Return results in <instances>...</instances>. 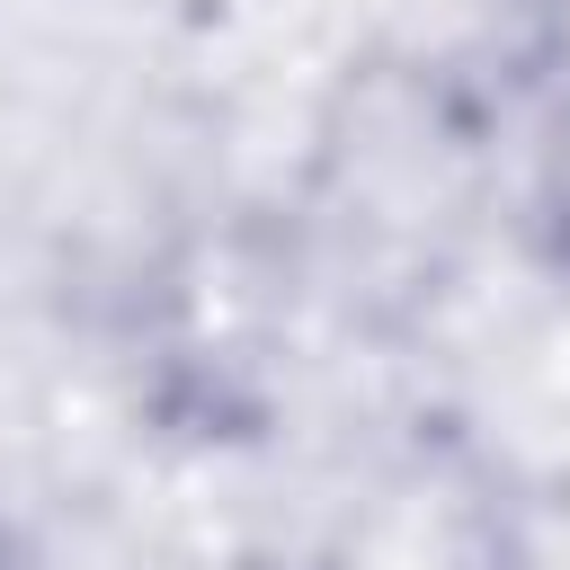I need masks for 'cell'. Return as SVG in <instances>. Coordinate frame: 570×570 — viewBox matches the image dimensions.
I'll return each mask as SVG.
<instances>
[{
  "instance_id": "cell-1",
  "label": "cell",
  "mask_w": 570,
  "mask_h": 570,
  "mask_svg": "<svg viewBox=\"0 0 570 570\" xmlns=\"http://www.w3.org/2000/svg\"><path fill=\"white\" fill-rule=\"evenodd\" d=\"M534 214H543L552 267L570 276V107L552 116V134H543V160H534Z\"/></svg>"
}]
</instances>
